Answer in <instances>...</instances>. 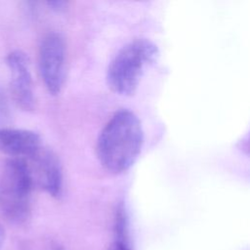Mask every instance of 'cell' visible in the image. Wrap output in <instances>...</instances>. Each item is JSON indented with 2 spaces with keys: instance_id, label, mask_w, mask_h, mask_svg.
Masks as SVG:
<instances>
[{
  "instance_id": "1",
  "label": "cell",
  "mask_w": 250,
  "mask_h": 250,
  "mask_svg": "<svg viewBox=\"0 0 250 250\" xmlns=\"http://www.w3.org/2000/svg\"><path fill=\"white\" fill-rule=\"evenodd\" d=\"M144 145V130L139 117L129 109L116 111L101 130L96 153L109 173L122 174L138 159Z\"/></svg>"
},
{
  "instance_id": "2",
  "label": "cell",
  "mask_w": 250,
  "mask_h": 250,
  "mask_svg": "<svg viewBox=\"0 0 250 250\" xmlns=\"http://www.w3.org/2000/svg\"><path fill=\"white\" fill-rule=\"evenodd\" d=\"M159 56L157 45L147 38H135L125 44L110 61L105 74L108 88L120 96L133 95L146 70Z\"/></svg>"
},
{
  "instance_id": "3",
  "label": "cell",
  "mask_w": 250,
  "mask_h": 250,
  "mask_svg": "<svg viewBox=\"0 0 250 250\" xmlns=\"http://www.w3.org/2000/svg\"><path fill=\"white\" fill-rule=\"evenodd\" d=\"M33 188L26 162L9 159L0 173V215L10 223L24 222L30 212Z\"/></svg>"
},
{
  "instance_id": "4",
  "label": "cell",
  "mask_w": 250,
  "mask_h": 250,
  "mask_svg": "<svg viewBox=\"0 0 250 250\" xmlns=\"http://www.w3.org/2000/svg\"><path fill=\"white\" fill-rule=\"evenodd\" d=\"M67 65V47L58 32L47 34L38 51V67L42 81L51 95H58L64 84Z\"/></svg>"
},
{
  "instance_id": "5",
  "label": "cell",
  "mask_w": 250,
  "mask_h": 250,
  "mask_svg": "<svg viewBox=\"0 0 250 250\" xmlns=\"http://www.w3.org/2000/svg\"><path fill=\"white\" fill-rule=\"evenodd\" d=\"M24 160V159H23ZM34 187L58 197L62 188V170L56 153L43 146L35 154L24 160Z\"/></svg>"
},
{
  "instance_id": "6",
  "label": "cell",
  "mask_w": 250,
  "mask_h": 250,
  "mask_svg": "<svg viewBox=\"0 0 250 250\" xmlns=\"http://www.w3.org/2000/svg\"><path fill=\"white\" fill-rule=\"evenodd\" d=\"M6 63L10 72V88L14 101L23 110H32L35 98L27 56L20 50H15L7 56Z\"/></svg>"
},
{
  "instance_id": "7",
  "label": "cell",
  "mask_w": 250,
  "mask_h": 250,
  "mask_svg": "<svg viewBox=\"0 0 250 250\" xmlns=\"http://www.w3.org/2000/svg\"><path fill=\"white\" fill-rule=\"evenodd\" d=\"M44 146L41 137L26 129L0 128V151L12 158L27 159Z\"/></svg>"
},
{
  "instance_id": "8",
  "label": "cell",
  "mask_w": 250,
  "mask_h": 250,
  "mask_svg": "<svg viewBox=\"0 0 250 250\" xmlns=\"http://www.w3.org/2000/svg\"><path fill=\"white\" fill-rule=\"evenodd\" d=\"M108 250H126V246L124 245L123 241L120 239H117Z\"/></svg>"
},
{
  "instance_id": "9",
  "label": "cell",
  "mask_w": 250,
  "mask_h": 250,
  "mask_svg": "<svg viewBox=\"0 0 250 250\" xmlns=\"http://www.w3.org/2000/svg\"><path fill=\"white\" fill-rule=\"evenodd\" d=\"M4 240H5V230H4V228H3L2 224L0 223V250L2 249Z\"/></svg>"
},
{
  "instance_id": "10",
  "label": "cell",
  "mask_w": 250,
  "mask_h": 250,
  "mask_svg": "<svg viewBox=\"0 0 250 250\" xmlns=\"http://www.w3.org/2000/svg\"><path fill=\"white\" fill-rule=\"evenodd\" d=\"M49 250H62L59 245H57L56 243H53L50 247H49Z\"/></svg>"
}]
</instances>
